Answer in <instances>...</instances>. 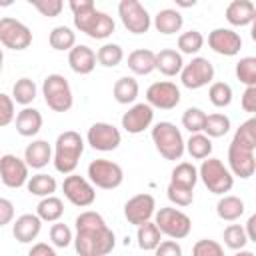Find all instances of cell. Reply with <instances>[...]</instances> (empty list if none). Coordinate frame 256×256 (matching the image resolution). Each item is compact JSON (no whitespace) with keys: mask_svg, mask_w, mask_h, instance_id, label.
Wrapping results in <instances>:
<instances>
[{"mask_svg":"<svg viewBox=\"0 0 256 256\" xmlns=\"http://www.w3.org/2000/svg\"><path fill=\"white\" fill-rule=\"evenodd\" d=\"M14 120V100L12 96L0 92V128L8 126Z\"/></svg>","mask_w":256,"mask_h":256,"instance_id":"obj_49","label":"cell"},{"mask_svg":"<svg viewBox=\"0 0 256 256\" xmlns=\"http://www.w3.org/2000/svg\"><path fill=\"white\" fill-rule=\"evenodd\" d=\"M62 192H64V198L70 204L78 206V208H88L96 200V190L90 184V180L84 178V176H80V174H74V172L64 178Z\"/></svg>","mask_w":256,"mask_h":256,"instance_id":"obj_9","label":"cell"},{"mask_svg":"<svg viewBox=\"0 0 256 256\" xmlns=\"http://www.w3.org/2000/svg\"><path fill=\"white\" fill-rule=\"evenodd\" d=\"M208 98L216 108H226L232 102V88L226 82H212L208 88Z\"/></svg>","mask_w":256,"mask_h":256,"instance_id":"obj_42","label":"cell"},{"mask_svg":"<svg viewBox=\"0 0 256 256\" xmlns=\"http://www.w3.org/2000/svg\"><path fill=\"white\" fill-rule=\"evenodd\" d=\"M42 128V114L36 110V108H22L18 114H16V132L20 136H36Z\"/></svg>","mask_w":256,"mask_h":256,"instance_id":"obj_24","label":"cell"},{"mask_svg":"<svg viewBox=\"0 0 256 256\" xmlns=\"http://www.w3.org/2000/svg\"><path fill=\"white\" fill-rule=\"evenodd\" d=\"M228 170H230L232 176H238L242 180L250 178L256 172L254 150L230 142V146H228Z\"/></svg>","mask_w":256,"mask_h":256,"instance_id":"obj_15","label":"cell"},{"mask_svg":"<svg viewBox=\"0 0 256 256\" xmlns=\"http://www.w3.org/2000/svg\"><path fill=\"white\" fill-rule=\"evenodd\" d=\"M68 64H70L72 72L86 76L96 68V52L86 44H76L68 52Z\"/></svg>","mask_w":256,"mask_h":256,"instance_id":"obj_20","label":"cell"},{"mask_svg":"<svg viewBox=\"0 0 256 256\" xmlns=\"http://www.w3.org/2000/svg\"><path fill=\"white\" fill-rule=\"evenodd\" d=\"M28 256H58V254H56V250H54L52 246H48L46 242H36V244L30 248Z\"/></svg>","mask_w":256,"mask_h":256,"instance_id":"obj_53","label":"cell"},{"mask_svg":"<svg viewBox=\"0 0 256 256\" xmlns=\"http://www.w3.org/2000/svg\"><path fill=\"white\" fill-rule=\"evenodd\" d=\"M226 20L232 26H248L256 20V6L250 0H232L226 6Z\"/></svg>","mask_w":256,"mask_h":256,"instance_id":"obj_22","label":"cell"},{"mask_svg":"<svg viewBox=\"0 0 256 256\" xmlns=\"http://www.w3.org/2000/svg\"><path fill=\"white\" fill-rule=\"evenodd\" d=\"M42 96L50 110L68 112L72 108V88L62 74H48L42 82Z\"/></svg>","mask_w":256,"mask_h":256,"instance_id":"obj_5","label":"cell"},{"mask_svg":"<svg viewBox=\"0 0 256 256\" xmlns=\"http://www.w3.org/2000/svg\"><path fill=\"white\" fill-rule=\"evenodd\" d=\"M50 240H52V244H54L56 248H66V246L72 244L74 236H72V230H70L66 224L54 222L52 228H50Z\"/></svg>","mask_w":256,"mask_h":256,"instance_id":"obj_45","label":"cell"},{"mask_svg":"<svg viewBox=\"0 0 256 256\" xmlns=\"http://www.w3.org/2000/svg\"><path fill=\"white\" fill-rule=\"evenodd\" d=\"M12 220H14V204L8 198L0 196V228L10 224Z\"/></svg>","mask_w":256,"mask_h":256,"instance_id":"obj_52","label":"cell"},{"mask_svg":"<svg viewBox=\"0 0 256 256\" xmlns=\"http://www.w3.org/2000/svg\"><path fill=\"white\" fill-rule=\"evenodd\" d=\"M0 180L8 188L24 186L28 182V166L24 158H18L16 154L0 156Z\"/></svg>","mask_w":256,"mask_h":256,"instance_id":"obj_16","label":"cell"},{"mask_svg":"<svg viewBox=\"0 0 256 256\" xmlns=\"http://www.w3.org/2000/svg\"><path fill=\"white\" fill-rule=\"evenodd\" d=\"M74 26L94 40H104V38L112 36L114 28H116L112 16H108L106 12H100L96 8L74 14Z\"/></svg>","mask_w":256,"mask_h":256,"instance_id":"obj_7","label":"cell"},{"mask_svg":"<svg viewBox=\"0 0 256 256\" xmlns=\"http://www.w3.org/2000/svg\"><path fill=\"white\" fill-rule=\"evenodd\" d=\"M224 244L232 250H244V246L248 244L246 232L240 224H230L224 228Z\"/></svg>","mask_w":256,"mask_h":256,"instance_id":"obj_44","label":"cell"},{"mask_svg":"<svg viewBox=\"0 0 256 256\" xmlns=\"http://www.w3.org/2000/svg\"><path fill=\"white\" fill-rule=\"evenodd\" d=\"M74 248L78 256H106L116 246V236L94 210H84L76 216Z\"/></svg>","mask_w":256,"mask_h":256,"instance_id":"obj_1","label":"cell"},{"mask_svg":"<svg viewBox=\"0 0 256 256\" xmlns=\"http://www.w3.org/2000/svg\"><path fill=\"white\" fill-rule=\"evenodd\" d=\"M234 256H254V252H250V250H236Z\"/></svg>","mask_w":256,"mask_h":256,"instance_id":"obj_56","label":"cell"},{"mask_svg":"<svg viewBox=\"0 0 256 256\" xmlns=\"http://www.w3.org/2000/svg\"><path fill=\"white\" fill-rule=\"evenodd\" d=\"M196 182H198V168L192 162H180V164L174 166L172 176H170V184L194 190Z\"/></svg>","mask_w":256,"mask_h":256,"instance_id":"obj_29","label":"cell"},{"mask_svg":"<svg viewBox=\"0 0 256 256\" xmlns=\"http://www.w3.org/2000/svg\"><path fill=\"white\" fill-rule=\"evenodd\" d=\"M184 60L182 54L174 48H164L156 52V70H160L164 76H176L182 72Z\"/></svg>","mask_w":256,"mask_h":256,"instance_id":"obj_26","label":"cell"},{"mask_svg":"<svg viewBox=\"0 0 256 256\" xmlns=\"http://www.w3.org/2000/svg\"><path fill=\"white\" fill-rule=\"evenodd\" d=\"M154 224L160 230V234L168 236L170 240H182L190 234L192 230V220L188 214H184L178 208H160L154 212Z\"/></svg>","mask_w":256,"mask_h":256,"instance_id":"obj_6","label":"cell"},{"mask_svg":"<svg viewBox=\"0 0 256 256\" xmlns=\"http://www.w3.org/2000/svg\"><path fill=\"white\" fill-rule=\"evenodd\" d=\"M128 68L138 76L150 74L152 70H156V52H152L148 48L132 50L128 54Z\"/></svg>","mask_w":256,"mask_h":256,"instance_id":"obj_25","label":"cell"},{"mask_svg":"<svg viewBox=\"0 0 256 256\" xmlns=\"http://www.w3.org/2000/svg\"><path fill=\"white\" fill-rule=\"evenodd\" d=\"M246 206H244V200L238 198V196H232V194H224L218 204H216V214L226 220V222H234L238 220L242 214H244Z\"/></svg>","mask_w":256,"mask_h":256,"instance_id":"obj_28","label":"cell"},{"mask_svg":"<svg viewBox=\"0 0 256 256\" xmlns=\"http://www.w3.org/2000/svg\"><path fill=\"white\" fill-rule=\"evenodd\" d=\"M154 212H156V200H154L152 194H146V192L132 196L124 204V216L134 226H140L144 222H150L152 216H154Z\"/></svg>","mask_w":256,"mask_h":256,"instance_id":"obj_17","label":"cell"},{"mask_svg":"<svg viewBox=\"0 0 256 256\" xmlns=\"http://www.w3.org/2000/svg\"><path fill=\"white\" fill-rule=\"evenodd\" d=\"M88 180L92 186L102 188V190H114L122 184L124 180V170L120 164L106 160V158H96L88 164Z\"/></svg>","mask_w":256,"mask_h":256,"instance_id":"obj_8","label":"cell"},{"mask_svg":"<svg viewBox=\"0 0 256 256\" xmlns=\"http://www.w3.org/2000/svg\"><path fill=\"white\" fill-rule=\"evenodd\" d=\"M40 230H42V220L36 214H22L12 224V234L22 244H30L32 240H36Z\"/></svg>","mask_w":256,"mask_h":256,"instance_id":"obj_21","label":"cell"},{"mask_svg":"<svg viewBox=\"0 0 256 256\" xmlns=\"http://www.w3.org/2000/svg\"><path fill=\"white\" fill-rule=\"evenodd\" d=\"M154 256H182V246L178 244V240H162L156 246Z\"/></svg>","mask_w":256,"mask_h":256,"instance_id":"obj_50","label":"cell"},{"mask_svg":"<svg viewBox=\"0 0 256 256\" xmlns=\"http://www.w3.org/2000/svg\"><path fill=\"white\" fill-rule=\"evenodd\" d=\"M204 120H206V112L200 110V108H196V106L186 108L184 114H182V126H184L190 134H198V132H202V128H204Z\"/></svg>","mask_w":256,"mask_h":256,"instance_id":"obj_43","label":"cell"},{"mask_svg":"<svg viewBox=\"0 0 256 256\" xmlns=\"http://www.w3.org/2000/svg\"><path fill=\"white\" fill-rule=\"evenodd\" d=\"M168 200L176 206H190L192 200H194V190H188V188H180V186H174V184H168Z\"/></svg>","mask_w":256,"mask_h":256,"instance_id":"obj_47","label":"cell"},{"mask_svg":"<svg viewBox=\"0 0 256 256\" xmlns=\"http://www.w3.org/2000/svg\"><path fill=\"white\" fill-rule=\"evenodd\" d=\"M146 104L150 108L172 110L180 104V88L170 80H160L148 86L146 90Z\"/></svg>","mask_w":256,"mask_h":256,"instance_id":"obj_13","label":"cell"},{"mask_svg":"<svg viewBox=\"0 0 256 256\" xmlns=\"http://www.w3.org/2000/svg\"><path fill=\"white\" fill-rule=\"evenodd\" d=\"M180 80L186 88L190 90H198V88H204L208 84H212L214 80V66L208 58H202V56H196L192 58L188 64L182 66V72H180Z\"/></svg>","mask_w":256,"mask_h":256,"instance_id":"obj_11","label":"cell"},{"mask_svg":"<svg viewBox=\"0 0 256 256\" xmlns=\"http://www.w3.org/2000/svg\"><path fill=\"white\" fill-rule=\"evenodd\" d=\"M52 160V148L46 140H32L24 150V162L28 168L42 170Z\"/></svg>","mask_w":256,"mask_h":256,"instance_id":"obj_23","label":"cell"},{"mask_svg":"<svg viewBox=\"0 0 256 256\" xmlns=\"http://www.w3.org/2000/svg\"><path fill=\"white\" fill-rule=\"evenodd\" d=\"M236 78L248 88V86H256V58L254 56H246L240 58L236 64Z\"/></svg>","mask_w":256,"mask_h":256,"instance_id":"obj_41","label":"cell"},{"mask_svg":"<svg viewBox=\"0 0 256 256\" xmlns=\"http://www.w3.org/2000/svg\"><path fill=\"white\" fill-rule=\"evenodd\" d=\"M152 120H154V110L146 102H140L122 114V128L128 134H142L146 128H150Z\"/></svg>","mask_w":256,"mask_h":256,"instance_id":"obj_19","label":"cell"},{"mask_svg":"<svg viewBox=\"0 0 256 256\" xmlns=\"http://www.w3.org/2000/svg\"><path fill=\"white\" fill-rule=\"evenodd\" d=\"M30 4L42 16H48V18H56L62 12V8H64V2L62 0H30Z\"/></svg>","mask_w":256,"mask_h":256,"instance_id":"obj_48","label":"cell"},{"mask_svg":"<svg viewBox=\"0 0 256 256\" xmlns=\"http://www.w3.org/2000/svg\"><path fill=\"white\" fill-rule=\"evenodd\" d=\"M118 16L124 24V28L132 34H144L148 32L152 20L148 10L138 0H122L118 4Z\"/></svg>","mask_w":256,"mask_h":256,"instance_id":"obj_12","label":"cell"},{"mask_svg":"<svg viewBox=\"0 0 256 256\" xmlns=\"http://www.w3.org/2000/svg\"><path fill=\"white\" fill-rule=\"evenodd\" d=\"M68 8L72 10V14H80V12H86L90 8H96L92 0H70L68 2Z\"/></svg>","mask_w":256,"mask_h":256,"instance_id":"obj_54","label":"cell"},{"mask_svg":"<svg viewBox=\"0 0 256 256\" xmlns=\"http://www.w3.org/2000/svg\"><path fill=\"white\" fill-rule=\"evenodd\" d=\"M26 188H28L30 194L40 196V198H46V196H52V194L56 192V180H54V176H50V174L38 172V174H34V176L28 178Z\"/></svg>","mask_w":256,"mask_h":256,"instance_id":"obj_34","label":"cell"},{"mask_svg":"<svg viewBox=\"0 0 256 256\" xmlns=\"http://www.w3.org/2000/svg\"><path fill=\"white\" fill-rule=\"evenodd\" d=\"M152 142L162 158L180 160L184 154V138L182 132L172 122H158L152 128Z\"/></svg>","mask_w":256,"mask_h":256,"instance_id":"obj_4","label":"cell"},{"mask_svg":"<svg viewBox=\"0 0 256 256\" xmlns=\"http://www.w3.org/2000/svg\"><path fill=\"white\" fill-rule=\"evenodd\" d=\"M232 142L238 144V146L256 150V120L254 118H248L246 122H242L240 128H236Z\"/></svg>","mask_w":256,"mask_h":256,"instance_id":"obj_38","label":"cell"},{"mask_svg":"<svg viewBox=\"0 0 256 256\" xmlns=\"http://www.w3.org/2000/svg\"><path fill=\"white\" fill-rule=\"evenodd\" d=\"M36 92H38V88H36L34 80H30V78L24 76V78L16 80V84L12 86V100H14V104H22L26 108L28 104L34 102Z\"/></svg>","mask_w":256,"mask_h":256,"instance_id":"obj_37","label":"cell"},{"mask_svg":"<svg viewBox=\"0 0 256 256\" xmlns=\"http://www.w3.org/2000/svg\"><path fill=\"white\" fill-rule=\"evenodd\" d=\"M0 44L10 50H26L32 44V32L12 16L0 18Z\"/></svg>","mask_w":256,"mask_h":256,"instance_id":"obj_10","label":"cell"},{"mask_svg":"<svg viewBox=\"0 0 256 256\" xmlns=\"http://www.w3.org/2000/svg\"><path fill=\"white\" fill-rule=\"evenodd\" d=\"M122 58H124V50L118 44H112V42L102 44L98 48V52H96V62L102 64V66H106V68L118 66L122 62Z\"/></svg>","mask_w":256,"mask_h":256,"instance_id":"obj_39","label":"cell"},{"mask_svg":"<svg viewBox=\"0 0 256 256\" xmlns=\"http://www.w3.org/2000/svg\"><path fill=\"white\" fill-rule=\"evenodd\" d=\"M192 256H226L222 244L210 238H202L192 246Z\"/></svg>","mask_w":256,"mask_h":256,"instance_id":"obj_46","label":"cell"},{"mask_svg":"<svg viewBox=\"0 0 256 256\" xmlns=\"http://www.w3.org/2000/svg\"><path fill=\"white\" fill-rule=\"evenodd\" d=\"M48 42H50V46H52L54 50H58V52H64V50L70 52V50L76 46V34H74L72 28H68V26H56V28H52V32H50Z\"/></svg>","mask_w":256,"mask_h":256,"instance_id":"obj_36","label":"cell"},{"mask_svg":"<svg viewBox=\"0 0 256 256\" xmlns=\"http://www.w3.org/2000/svg\"><path fill=\"white\" fill-rule=\"evenodd\" d=\"M86 140H88V144H90L94 150L112 152V150H116V148L120 146L122 134H120V130H118L114 124H108V122H94V124L88 128Z\"/></svg>","mask_w":256,"mask_h":256,"instance_id":"obj_14","label":"cell"},{"mask_svg":"<svg viewBox=\"0 0 256 256\" xmlns=\"http://www.w3.org/2000/svg\"><path fill=\"white\" fill-rule=\"evenodd\" d=\"M82 152H84L82 136L74 130L62 132L56 138V144H54V156H52L54 168L60 174H72L78 166V160H80Z\"/></svg>","mask_w":256,"mask_h":256,"instance_id":"obj_2","label":"cell"},{"mask_svg":"<svg viewBox=\"0 0 256 256\" xmlns=\"http://www.w3.org/2000/svg\"><path fill=\"white\" fill-rule=\"evenodd\" d=\"M254 224H256V216H250V218H248V222H246V228H244V232H246V238H248V242H256V232H254Z\"/></svg>","mask_w":256,"mask_h":256,"instance_id":"obj_55","label":"cell"},{"mask_svg":"<svg viewBox=\"0 0 256 256\" xmlns=\"http://www.w3.org/2000/svg\"><path fill=\"white\" fill-rule=\"evenodd\" d=\"M198 178L204 182V186L212 194H218V196H224L234 186V176L230 174L228 166H224V162L220 158L202 160V164L198 168Z\"/></svg>","mask_w":256,"mask_h":256,"instance_id":"obj_3","label":"cell"},{"mask_svg":"<svg viewBox=\"0 0 256 256\" xmlns=\"http://www.w3.org/2000/svg\"><path fill=\"white\" fill-rule=\"evenodd\" d=\"M202 132L212 140V138H222L230 132V118L222 112H214V114H206L204 120V128Z\"/></svg>","mask_w":256,"mask_h":256,"instance_id":"obj_32","label":"cell"},{"mask_svg":"<svg viewBox=\"0 0 256 256\" xmlns=\"http://www.w3.org/2000/svg\"><path fill=\"white\" fill-rule=\"evenodd\" d=\"M64 214V202L58 196H46L36 206V216L42 222H58Z\"/></svg>","mask_w":256,"mask_h":256,"instance_id":"obj_31","label":"cell"},{"mask_svg":"<svg viewBox=\"0 0 256 256\" xmlns=\"http://www.w3.org/2000/svg\"><path fill=\"white\" fill-rule=\"evenodd\" d=\"M182 24H184V18H182V14H180L178 10H174V8H164V10H160V12L154 16V28H156L160 34H166V36L180 32Z\"/></svg>","mask_w":256,"mask_h":256,"instance_id":"obj_27","label":"cell"},{"mask_svg":"<svg viewBox=\"0 0 256 256\" xmlns=\"http://www.w3.org/2000/svg\"><path fill=\"white\" fill-rule=\"evenodd\" d=\"M184 150H186L194 160H206V158H210V154H212V140H210L206 134H202V132L192 134V136L188 138V142H184Z\"/></svg>","mask_w":256,"mask_h":256,"instance_id":"obj_33","label":"cell"},{"mask_svg":"<svg viewBox=\"0 0 256 256\" xmlns=\"http://www.w3.org/2000/svg\"><path fill=\"white\" fill-rule=\"evenodd\" d=\"M2 66H4V52H2V48H0V72H2Z\"/></svg>","mask_w":256,"mask_h":256,"instance_id":"obj_57","label":"cell"},{"mask_svg":"<svg viewBox=\"0 0 256 256\" xmlns=\"http://www.w3.org/2000/svg\"><path fill=\"white\" fill-rule=\"evenodd\" d=\"M136 240H138V248H142V250H156V246L162 242V234L156 228V224L150 220V222H144V224L138 226Z\"/></svg>","mask_w":256,"mask_h":256,"instance_id":"obj_35","label":"cell"},{"mask_svg":"<svg viewBox=\"0 0 256 256\" xmlns=\"http://www.w3.org/2000/svg\"><path fill=\"white\" fill-rule=\"evenodd\" d=\"M202 46H204V36L198 30H188V32H182L178 36V50H180V54H190L192 56V54L200 52Z\"/></svg>","mask_w":256,"mask_h":256,"instance_id":"obj_40","label":"cell"},{"mask_svg":"<svg viewBox=\"0 0 256 256\" xmlns=\"http://www.w3.org/2000/svg\"><path fill=\"white\" fill-rule=\"evenodd\" d=\"M240 104L244 108V112H256V86H248L244 92H242V98H240Z\"/></svg>","mask_w":256,"mask_h":256,"instance_id":"obj_51","label":"cell"},{"mask_svg":"<svg viewBox=\"0 0 256 256\" xmlns=\"http://www.w3.org/2000/svg\"><path fill=\"white\" fill-rule=\"evenodd\" d=\"M208 46L220 56H236L242 48V38L232 28H214L208 34Z\"/></svg>","mask_w":256,"mask_h":256,"instance_id":"obj_18","label":"cell"},{"mask_svg":"<svg viewBox=\"0 0 256 256\" xmlns=\"http://www.w3.org/2000/svg\"><path fill=\"white\" fill-rule=\"evenodd\" d=\"M138 92H140V86H138V82L132 76L118 78L116 84H114V88H112L114 100L118 104H132L138 98Z\"/></svg>","mask_w":256,"mask_h":256,"instance_id":"obj_30","label":"cell"}]
</instances>
